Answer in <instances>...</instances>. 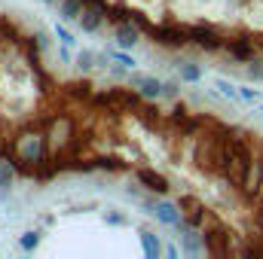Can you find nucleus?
I'll list each match as a JSON object with an SVG mask.
<instances>
[{"instance_id": "nucleus-1", "label": "nucleus", "mask_w": 263, "mask_h": 259, "mask_svg": "<svg viewBox=\"0 0 263 259\" xmlns=\"http://www.w3.org/2000/svg\"><path fill=\"white\" fill-rule=\"evenodd\" d=\"M254 168V134L245 131H230V143H227V162H223V180L236 189H242L251 177Z\"/></svg>"}, {"instance_id": "nucleus-2", "label": "nucleus", "mask_w": 263, "mask_h": 259, "mask_svg": "<svg viewBox=\"0 0 263 259\" xmlns=\"http://www.w3.org/2000/svg\"><path fill=\"white\" fill-rule=\"evenodd\" d=\"M227 143H230V131L214 125L211 131L196 134V146H193V165L205 177H220L223 174V162H227Z\"/></svg>"}, {"instance_id": "nucleus-3", "label": "nucleus", "mask_w": 263, "mask_h": 259, "mask_svg": "<svg viewBox=\"0 0 263 259\" xmlns=\"http://www.w3.org/2000/svg\"><path fill=\"white\" fill-rule=\"evenodd\" d=\"M150 37H153V43L162 46V49H184V46H190L187 28H181V25H156V28L150 31Z\"/></svg>"}, {"instance_id": "nucleus-4", "label": "nucleus", "mask_w": 263, "mask_h": 259, "mask_svg": "<svg viewBox=\"0 0 263 259\" xmlns=\"http://www.w3.org/2000/svg\"><path fill=\"white\" fill-rule=\"evenodd\" d=\"M187 40H190V46H199L202 52H220L223 43H227L211 25H193V28H187Z\"/></svg>"}, {"instance_id": "nucleus-5", "label": "nucleus", "mask_w": 263, "mask_h": 259, "mask_svg": "<svg viewBox=\"0 0 263 259\" xmlns=\"http://www.w3.org/2000/svg\"><path fill=\"white\" fill-rule=\"evenodd\" d=\"M202 238H205V253H208V256H230V253H233V247H230V232H227L223 226H208V229L202 232Z\"/></svg>"}, {"instance_id": "nucleus-6", "label": "nucleus", "mask_w": 263, "mask_h": 259, "mask_svg": "<svg viewBox=\"0 0 263 259\" xmlns=\"http://www.w3.org/2000/svg\"><path fill=\"white\" fill-rule=\"evenodd\" d=\"M153 220H156L159 226L178 229V223L184 220V210H181L178 201H165V198H159V201H156V210H153Z\"/></svg>"}, {"instance_id": "nucleus-7", "label": "nucleus", "mask_w": 263, "mask_h": 259, "mask_svg": "<svg viewBox=\"0 0 263 259\" xmlns=\"http://www.w3.org/2000/svg\"><path fill=\"white\" fill-rule=\"evenodd\" d=\"M138 183L147 189V192H156V195H168L172 189V183H168V177L165 174H159V171H153V168H138Z\"/></svg>"}, {"instance_id": "nucleus-8", "label": "nucleus", "mask_w": 263, "mask_h": 259, "mask_svg": "<svg viewBox=\"0 0 263 259\" xmlns=\"http://www.w3.org/2000/svg\"><path fill=\"white\" fill-rule=\"evenodd\" d=\"M141 43V28L135 21H117L114 25V46L120 49H135Z\"/></svg>"}, {"instance_id": "nucleus-9", "label": "nucleus", "mask_w": 263, "mask_h": 259, "mask_svg": "<svg viewBox=\"0 0 263 259\" xmlns=\"http://www.w3.org/2000/svg\"><path fill=\"white\" fill-rule=\"evenodd\" d=\"M223 49L230 52V58H236V61H251L254 55H257V43L254 40H248V37H233V40H227L223 43Z\"/></svg>"}, {"instance_id": "nucleus-10", "label": "nucleus", "mask_w": 263, "mask_h": 259, "mask_svg": "<svg viewBox=\"0 0 263 259\" xmlns=\"http://www.w3.org/2000/svg\"><path fill=\"white\" fill-rule=\"evenodd\" d=\"M135 92H138V98L141 101H159L162 98V79L159 76H150V73H144V76H135Z\"/></svg>"}, {"instance_id": "nucleus-11", "label": "nucleus", "mask_w": 263, "mask_h": 259, "mask_svg": "<svg viewBox=\"0 0 263 259\" xmlns=\"http://www.w3.org/2000/svg\"><path fill=\"white\" fill-rule=\"evenodd\" d=\"M138 241H141V250H144V256L147 259H159L165 253V244L159 241V235L153 232V229H138Z\"/></svg>"}, {"instance_id": "nucleus-12", "label": "nucleus", "mask_w": 263, "mask_h": 259, "mask_svg": "<svg viewBox=\"0 0 263 259\" xmlns=\"http://www.w3.org/2000/svg\"><path fill=\"white\" fill-rule=\"evenodd\" d=\"M104 21H107V9L104 6H86L83 15H80V31L83 34H95Z\"/></svg>"}, {"instance_id": "nucleus-13", "label": "nucleus", "mask_w": 263, "mask_h": 259, "mask_svg": "<svg viewBox=\"0 0 263 259\" xmlns=\"http://www.w3.org/2000/svg\"><path fill=\"white\" fill-rule=\"evenodd\" d=\"M181 253H187V256H199V253H205L202 229H184V232H181Z\"/></svg>"}, {"instance_id": "nucleus-14", "label": "nucleus", "mask_w": 263, "mask_h": 259, "mask_svg": "<svg viewBox=\"0 0 263 259\" xmlns=\"http://www.w3.org/2000/svg\"><path fill=\"white\" fill-rule=\"evenodd\" d=\"M86 9V0H59V18L62 21H80Z\"/></svg>"}, {"instance_id": "nucleus-15", "label": "nucleus", "mask_w": 263, "mask_h": 259, "mask_svg": "<svg viewBox=\"0 0 263 259\" xmlns=\"http://www.w3.org/2000/svg\"><path fill=\"white\" fill-rule=\"evenodd\" d=\"M40 238H43V232H37V229L18 235V250H22V253H34V250L40 247Z\"/></svg>"}, {"instance_id": "nucleus-16", "label": "nucleus", "mask_w": 263, "mask_h": 259, "mask_svg": "<svg viewBox=\"0 0 263 259\" xmlns=\"http://www.w3.org/2000/svg\"><path fill=\"white\" fill-rule=\"evenodd\" d=\"M15 183V165L9 159H0V189H12Z\"/></svg>"}, {"instance_id": "nucleus-17", "label": "nucleus", "mask_w": 263, "mask_h": 259, "mask_svg": "<svg viewBox=\"0 0 263 259\" xmlns=\"http://www.w3.org/2000/svg\"><path fill=\"white\" fill-rule=\"evenodd\" d=\"M178 70H181V82H199L202 79V67L196 61H181Z\"/></svg>"}, {"instance_id": "nucleus-18", "label": "nucleus", "mask_w": 263, "mask_h": 259, "mask_svg": "<svg viewBox=\"0 0 263 259\" xmlns=\"http://www.w3.org/2000/svg\"><path fill=\"white\" fill-rule=\"evenodd\" d=\"M245 76L251 79V82H263V61L254 55L251 61H245Z\"/></svg>"}, {"instance_id": "nucleus-19", "label": "nucleus", "mask_w": 263, "mask_h": 259, "mask_svg": "<svg viewBox=\"0 0 263 259\" xmlns=\"http://www.w3.org/2000/svg\"><path fill=\"white\" fill-rule=\"evenodd\" d=\"M110 61H117V64H120V67H126V70H135V67H138V61L132 58V55L126 52V49H120V46H117V49L110 52Z\"/></svg>"}, {"instance_id": "nucleus-20", "label": "nucleus", "mask_w": 263, "mask_h": 259, "mask_svg": "<svg viewBox=\"0 0 263 259\" xmlns=\"http://www.w3.org/2000/svg\"><path fill=\"white\" fill-rule=\"evenodd\" d=\"M214 89H217L223 98H230V101H239V85H233L230 79H214Z\"/></svg>"}, {"instance_id": "nucleus-21", "label": "nucleus", "mask_w": 263, "mask_h": 259, "mask_svg": "<svg viewBox=\"0 0 263 259\" xmlns=\"http://www.w3.org/2000/svg\"><path fill=\"white\" fill-rule=\"evenodd\" d=\"M178 95H181V82L178 79H165L162 82V98L165 101H178Z\"/></svg>"}, {"instance_id": "nucleus-22", "label": "nucleus", "mask_w": 263, "mask_h": 259, "mask_svg": "<svg viewBox=\"0 0 263 259\" xmlns=\"http://www.w3.org/2000/svg\"><path fill=\"white\" fill-rule=\"evenodd\" d=\"M190 119V113H187V104H175L172 107V113H168V122H175V125H184Z\"/></svg>"}, {"instance_id": "nucleus-23", "label": "nucleus", "mask_w": 263, "mask_h": 259, "mask_svg": "<svg viewBox=\"0 0 263 259\" xmlns=\"http://www.w3.org/2000/svg\"><path fill=\"white\" fill-rule=\"evenodd\" d=\"M52 34H55V37H59V40H62V43H65V46H70V49H73V46H77V37H73V34H70V31H67L65 25H55V28H52Z\"/></svg>"}, {"instance_id": "nucleus-24", "label": "nucleus", "mask_w": 263, "mask_h": 259, "mask_svg": "<svg viewBox=\"0 0 263 259\" xmlns=\"http://www.w3.org/2000/svg\"><path fill=\"white\" fill-rule=\"evenodd\" d=\"M77 67H80V70H92V67H95V52H89V49L80 52V55H77Z\"/></svg>"}, {"instance_id": "nucleus-25", "label": "nucleus", "mask_w": 263, "mask_h": 259, "mask_svg": "<svg viewBox=\"0 0 263 259\" xmlns=\"http://www.w3.org/2000/svg\"><path fill=\"white\" fill-rule=\"evenodd\" d=\"M104 223H107V226H126L129 217H126V213H117V210H107V213H104Z\"/></svg>"}, {"instance_id": "nucleus-26", "label": "nucleus", "mask_w": 263, "mask_h": 259, "mask_svg": "<svg viewBox=\"0 0 263 259\" xmlns=\"http://www.w3.org/2000/svg\"><path fill=\"white\" fill-rule=\"evenodd\" d=\"M260 98V92L257 89H248V85H239V101H248V104H254Z\"/></svg>"}, {"instance_id": "nucleus-27", "label": "nucleus", "mask_w": 263, "mask_h": 259, "mask_svg": "<svg viewBox=\"0 0 263 259\" xmlns=\"http://www.w3.org/2000/svg\"><path fill=\"white\" fill-rule=\"evenodd\" d=\"M34 40H37V49H40V52H46V49L52 46V40H49V34H37Z\"/></svg>"}, {"instance_id": "nucleus-28", "label": "nucleus", "mask_w": 263, "mask_h": 259, "mask_svg": "<svg viewBox=\"0 0 263 259\" xmlns=\"http://www.w3.org/2000/svg\"><path fill=\"white\" fill-rule=\"evenodd\" d=\"M165 253H168V259H175V256H178V253H181V250H178L175 244H165Z\"/></svg>"}, {"instance_id": "nucleus-29", "label": "nucleus", "mask_w": 263, "mask_h": 259, "mask_svg": "<svg viewBox=\"0 0 263 259\" xmlns=\"http://www.w3.org/2000/svg\"><path fill=\"white\" fill-rule=\"evenodd\" d=\"M67 49H70V46H65V43H62V52H59V55H62V61H65V64L70 61V52H67Z\"/></svg>"}, {"instance_id": "nucleus-30", "label": "nucleus", "mask_w": 263, "mask_h": 259, "mask_svg": "<svg viewBox=\"0 0 263 259\" xmlns=\"http://www.w3.org/2000/svg\"><path fill=\"white\" fill-rule=\"evenodd\" d=\"M254 43H257V49H260V52H263V37H257V40H254Z\"/></svg>"}, {"instance_id": "nucleus-31", "label": "nucleus", "mask_w": 263, "mask_h": 259, "mask_svg": "<svg viewBox=\"0 0 263 259\" xmlns=\"http://www.w3.org/2000/svg\"><path fill=\"white\" fill-rule=\"evenodd\" d=\"M43 3H59V0H43Z\"/></svg>"}, {"instance_id": "nucleus-32", "label": "nucleus", "mask_w": 263, "mask_h": 259, "mask_svg": "<svg viewBox=\"0 0 263 259\" xmlns=\"http://www.w3.org/2000/svg\"><path fill=\"white\" fill-rule=\"evenodd\" d=\"M260 113H263V104H260Z\"/></svg>"}]
</instances>
